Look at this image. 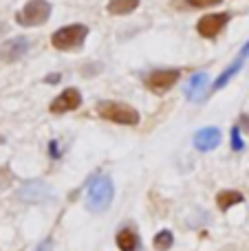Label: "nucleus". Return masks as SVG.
I'll use <instances>...</instances> for the list:
<instances>
[{
	"label": "nucleus",
	"mask_w": 249,
	"mask_h": 251,
	"mask_svg": "<svg viewBox=\"0 0 249 251\" xmlns=\"http://www.w3.org/2000/svg\"><path fill=\"white\" fill-rule=\"evenodd\" d=\"M113 196H115V187H113V181L110 176L106 174H100L91 181L88 185V192H86V207L91 209L93 214H101L110 207L113 203Z\"/></svg>",
	"instance_id": "obj_1"
},
{
	"label": "nucleus",
	"mask_w": 249,
	"mask_h": 251,
	"mask_svg": "<svg viewBox=\"0 0 249 251\" xmlns=\"http://www.w3.org/2000/svg\"><path fill=\"white\" fill-rule=\"evenodd\" d=\"M97 115L106 122H113L119 126H137L139 124V113L132 106L122 104V101H101L97 106Z\"/></svg>",
	"instance_id": "obj_2"
},
{
	"label": "nucleus",
	"mask_w": 249,
	"mask_h": 251,
	"mask_svg": "<svg viewBox=\"0 0 249 251\" xmlns=\"http://www.w3.org/2000/svg\"><path fill=\"white\" fill-rule=\"evenodd\" d=\"M51 16V2L49 0H29L20 11L16 13V22L20 26H40Z\"/></svg>",
	"instance_id": "obj_3"
},
{
	"label": "nucleus",
	"mask_w": 249,
	"mask_h": 251,
	"mask_svg": "<svg viewBox=\"0 0 249 251\" xmlns=\"http://www.w3.org/2000/svg\"><path fill=\"white\" fill-rule=\"evenodd\" d=\"M88 35V26L84 25H69L57 29L55 33L51 35V44L57 49V51H71V49H77L84 44Z\"/></svg>",
	"instance_id": "obj_4"
},
{
	"label": "nucleus",
	"mask_w": 249,
	"mask_h": 251,
	"mask_svg": "<svg viewBox=\"0 0 249 251\" xmlns=\"http://www.w3.org/2000/svg\"><path fill=\"white\" fill-rule=\"evenodd\" d=\"M179 75H181V73H179L176 69L152 71V73L146 77V86H148L152 93H166V91H170V88L176 84Z\"/></svg>",
	"instance_id": "obj_5"
},
{
	"label": "nucleus",
	"mask_w": 249,
	"mask_h": 251,
	"mask_svg": "<svg viewBox=\"0 0 249 251\" xmlns=\"http://www.w3.org/2000/svg\"><path fill=\"white\" fill-rule=\"evenodd\" d=\"M29 51V40L18 35V38H11L7 42L0 44V60L7 62V64H13V62L22 60Z\"/></svg>",
	"instance_id": "obj_6"
},
{
	"label": "nucleus",
	"mask_w": 249,
	"mask_h": 251,
	"mask_svg": "<svg viewBox=\"0 0 249 251\" xmlns=\"http://www.w3.org/2000/svg\"><path fill=\"white\" fill-rule=\"evenodd\" d=\"M227 22H229V13H210V16H203L199 20L197 31L203 38H216L225 29Z\"/></svg>",
	"instance_id": "obj_7"
},
{
	"label": "nucleus",
	"mask_w": 249,
	"mask_h": 251,
	"mask_svg": "<svg viewBox=\"0 0 249 251\" xmlns=\"http://www.w3.org/2000/svg\"><path fill=\"white\" fill-rule=\"evenodd\" d=\"M79 104H82V95H79L77 88H66V91H62L60 95L53 100V104L49 106V110H51L53 115H62V113H69V110L79 108Z\"/></svg>",
	"instance_id": "obj_8"
},
{
	"label": "nucleus",
	"mask_w": 249,
	"mask_h": 251,
	"mask_svg": "<svg viewBox=\"0 0 249 251\" xmlns=\"http://www.w3.org/2000/svg\"><path fill=\"white\" fill-rule=\"evenodd\" d=\"M18 199L25 201V203H42V201L51 199V190H49V185L42 181L26 183V185L18 192Z\"/></svg>",
	"instance_id": "obj_9"
},
{
	"label": "nucleus",
	"mask_w": 249,
	"mask_h": 251,
	"mask_svg": "<svg viewBox=\"0 0 249 251\" xmlns=\"http://www.w3.org/2000/svg\"><path fill=\"white\" fill-rule=\"evenodd\" d=\"M219 143H221V130L219 128H203L194 134V148L201 152L214 150Z\"/></svg>",
	"instance_id": "obj_10"
},
{
	"label": "nucleus",
	"mask_w": 249,
	"mask_h": 251,
	"mask_svg": "<svg viewBox=\"0 0 249 251\" xmlns=\"http://www.w3.org/2000/svg\"><path fill=\"white\" fill-rule=\"evenodd\" d=\"M207 88H210L207 86V73H197V75H192L188 88H185V97L190 101H201L205 97Z\"/></svg>",
	"instance_id": "obj_11"
},
{
	"label": "nucleus",
	"mask_w": 249,
	"mask_h": 251,
	"mask_svg": "<svg viewBox=\"0 0 249 251\" xmlns=\"http://www.w3.org/2000/svg\"><path fill=\"white\" fill-rule=\"evenodd\" d=\"M243 194L236 190H223L219 192V196H216V205H219V209H223V212H227L229 207H234V205L243 203Z\"/></svg>",
	"instance_id": "obj_12"
},
{
	"label": "nucleus",
	"mask_w": 249,
	"mask_h": 251,
	"mask_svg": "<svg viewBox=\"0 0 249 251\" xmlns=\"http://www.w3.org/2000/svg\"><path fill=\"white\" fill-rule=\"evenodd\" d=\"M139 7V0H110L108 13L110 16H128Z\"/></svg>",
	"instance_id": "obj_13"
},
{
	"label": "nucleus",
	"mask_w": 249,
	"mask_h": 251,
	"mask_svg": "<svg viewBox=\"0 0 249 251\" xmlns=\"http://www.w3.org/2000/svg\"><path fill=\"white\" fill-rule=\"evenodd\" d=\"M117 247L122 251H137L139 249V236L132 229H122L117 234Z\"/></svg>",
	"instance_id": "obj_14"
},
{
	"label": "nucleus",
	"mask_w": 249,
	"mask_h": 251,
	"mask_svg": "<svg viewBox=\"0 0 249 251\" xmlns=\"http://www.w3.org/2000/svg\"><path fill=\"white\" fill-rule=\"evenodd\" d=\"M241 66H243V57H238V60L234 62L232 66H227V69H225L223 73L219 75V79H216V82H214V91H221V88H223V86H227V82L234 77V75L238 73V71H241Z\"/></svg>",
	"instance_id": "obj_15"
},
{
	"label": "nucleus",
	"mask_w": 249,
	"mask_h": 251,
	"mask_svg": "<svg viewBox=\"0 0 249 251\" xmlns=\"http://www.w3.org/2000/svg\"><path fill=\"white\" fill-rule=\"evenodd\" d=\"M174 245V236H172V231H168V229H163V231H159L157 236H154V249H159V251H168Z\"/></svg>",
	"instance_id": "obj_16"
},
{
	"label": "nucleus",
	"mask_w": 249,
	"mask_h": 251,
	"mask_svg": "<svg viewBox=\"0 0 249 251\" xmlns=\"http://www.w3.org/2000/svg\"><path fill=\"white\" fill-rule=\"evenodd\" d=\"M11 181H13V176H11V172H9V168H0V192L7 190V187L11 185Z\"/></svg>",
	"instance_id": "obj_17"
},
{
	"label": "nucleus",
	"mask_w": 249,
	"mask_h": 251,
	"mask_svg": "<svg viewBox=\"0 0 249 251\" xmlns=\"http://www.w3.org/2000/svg\"><path fill=\"white\" fill-rule=\"evenodd\" d=\"M223 0H188L190 7L194 9H205V7H214V4H221Z\"/></svg>",
	"instance_id": "obj_18"
},
{
	"label": "nucleus",
	"mask_w": 249,
	"mask_h": 251,
	"mask_svg": "<svg viewBox=\"0 0 249 251\" xmlns=\"http://www.w3.org/2000/svg\"><path fill=\"white\" fill-rule=\"evenodd\" d=\"M232 148H234V150H238V152L243 150V139H241V132H238V128L232 130Z\"/></svg>",
	"instance_id": "obj_19"
},
{
	"label": "nucleus",
	"mask_w": 249,
	"mask_h": 251,
	"mask_svg": "<svg viewBox=\"0 0 249 251\" xmlns=\"http://www.w3.org/2000/svg\"><path fill=\"white\" fill-rule=\"evenodd\" d=\"M49 152H51L53 159H60V148H57V141H51V143H49Z\"/></svg>",
	"instance_id": "obj_20"
},
{
	"label": "nucleus",
	"mask_w": 249,
	"mask_h": 251,
	"mask_svg": "<svg viewBox=\"0 0 249 251\" xmlns=\"http://www.w3.org/2000/svg\"><path fill=\"white\" fill-rule=\"evenodd\" d=\"M51 249V238H47V240H42V243L38 245V247H35L33 251H49Z\"/></svg>",
	"instance_id": "obj_21"
},
{
	"label": "nucleus",
	"mask_w": 249,
	"mask_h": 251,
	"mask_svg": "<svg viewBox=\"0 0 249 251\" xmlns=\"http://www.w3.org/2000/svg\"><path fill=\"white\" fill-rule=\"evenodd\" d=\"M44 82H49V84H57L60 82V75H47V77H44Z\"/></svg>",
	"instance_id": "obj_22"
},
{
	"label": "nucleus",
	"mask_w": 249,
	"mask_h": 251,
	"mask_svg": "<svg viewBox=\"0 0 249 251\" xmlns=\"http://www.w3.org/2000/svg\"><path fill=\"white\" fill-rule=\"evenodd\" d=\"M247 53H249V42L245 44V47H243V57H245V55H247Z\"/></svg>",
	"instance_id": "obj_23"
},
{
	"label": "nucleus",
	"mask_w": 249,
	"mask_h": 251,
	"mask_svg": "<svg viewBox=\"0 0 249 251\" xmlns=\"http://www.w3.org/2000/svg\"><path fill=\"white\" fill-rule=\"evenodd\" d=\"M0 143H2V137H0Z\"/></svg>",
	"instance_id": "obj_24"
}]
</instances>
